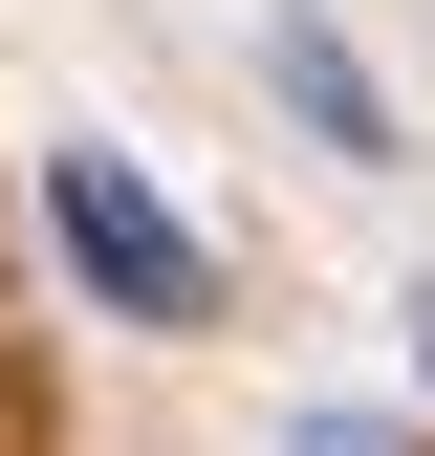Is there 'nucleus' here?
Returning <instances> with one entry per match:
<instances>
[{"instance_id":"f03ea898","label":"nucleus","mask_w":435,"mask_h":456,"mask_svg":"<svg viewBox=\"0 0 435 456\" xmlns=\"http://www.w3.org/2000/svg\"><path fill=\"white\" fill-rule=\"evenodd\" d=\"M283 87H305V131H349V152L392 131V109H370V66H349V44H326V22H283Z\"/></svg>"},{"instance_id":"f257e3e1","label":"nucleus","mask_w":435,"mask_h":456,"mask_svg":"<svg viewBox=\"0 0 435 456\" xmlns=\"http://www.w3.org/2000/svg\"><path fill=\"white\" fill-rule=\"evenodd\" d=\"M44 240L87 261V305H109V326H218V261H196V217L152 196L109 131H66V152H44Z\"/></svg>"},{"instance_id":"7ed1b4c3","label":"nucleus","mask_w":435,"mask_h":456,"mask_svg":"<svg viewBox=\"0 0 435 456\" xmlns=\"http://www.w3.org/2000/svg\"><path fill=\"white\" fill-rule=\"evenodd\" d=\"M283 456H414V435H349V413H305V435H283Z\"/></svg>"},{"instance_id":"20e7f679","label":"nucleus","mask_w":435,"mask_h":456,"mask_svg":"<svg viewBox=\"0 0 435 456\" xmlns=\"http://www.w3.org/2000/svg\"><path fill=\"white\" fill-rule=\"evenodd\" d=\"M414 370H435V305H414Z\"/></svg>"}]
</instances>
